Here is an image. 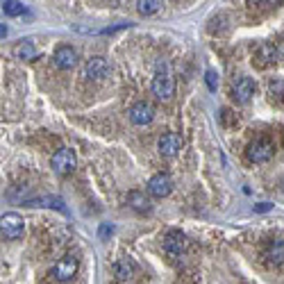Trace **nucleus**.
Instances as JSON below:
<instances>
[{
  "label": "nucleus",
  "instance_id": "obj_1",
  "mask_svg": "<svg viewBox=\"0 0 284 284\" xmlns=\"http://www.w3.org/2000/svg\"><path fill=\"white\" fill-rule=\"evenodd\" d=\"M50 166L57 175H68V173H73V168L78 166V157H75V152L71 148H59L52 155Z\"/></svg>",
  "mask_w": 284,
  "mask_h": 284
},
{
  "label": "nucleus",
  "instance_id": "obj_2",
  "mask_svg": "<svg viewBox=\"0 0 284 284\" xmlns=\"http://www.w3.org/2000/svg\"><path fill=\"white\" fill-rule=\"evenodd\" d=\"M23 218L18 216V214H14V212H7V214H2L0 216V237L2 239H18L23 234Z\"/></svg>",
  "mask_w": 284,
  "mask_h": 284
},
{
  "label": "nucleus",
  "instance_id": "obj_3",
  "mask_svg": "<svg viewBox=\"0 0 284 284\" xmlns=\"http://www.w3.org/2000/svg\"><path fill=\"white\" fill-rule=\"evenodd\" d=\"M152 94L162 102L171 100L173 94H175V80L171 78V73H157L152 78Z\"/></svg>",
  "mask_w": 284,
  "mask_h": 284
},
{
  "label": "nucleus",
  "instance_id": "obj_4",
  "mask_svg": "<svg viewBox=\"0 0 284 284\" xmlns=\"http://www.w3.org/2000/svg\"><path fill=\"white\" fill-rule=\"evenodd\" d=\"M273 152H275V145L268 139H257V141H252V143L248 145V159L255 162V164L268 162V159L273 157Z\"/></svg>",
  "mask_w": 284,
  "mask_h": 284
},
{
  "label": "nucleus",
  "instance_id": "obj_5",
  "mask_svg": "<svg viewBox=\"0 0 284 284\" xmlns=\"http://www.w3.org/2000/svg\"><path fill=\"white\" fill-rule=\"evenodd\" d=\"M171 191H173V180L166 173H157V175H152L148 180V193L152 198H166Z\"/></svg>",
  "mask_w": 284,
  "mask_h": 284
},
{
  "label": "nucleus",
  "instance_id": "obj_6",
  "mask_svg": "<svg viewBox=\"0 0 284 284\" xmlns=\"http://www.w3.org/2000/svg\"><path fill=\"white\" fill-rule=\"evenodd\" d=\"M255 89H257V84H255V80H252V78H239L237 82H234V87H232L234 100L241 102V105H245V102L255 95Z\"/></svg>",
  "mask_w": 284,
  "mask_h": 284
},
{
  "label": "nucleus",
  "instance_id": "obj_7",
  "mask_svg": "<svg viewBox=\"0 0 284 284\" xmlns=\"http://www.w3.org/2000/svg\"><path fill=\"white\" fill-rule=\"evenodd\" d=\"M75 273H78V259H75V255H64L59 259V264L55 266V271H52V275H55L59 282L73 280Z\"/></svg>",
  "mask_w": 284,
  "mask_h": 284
},
{
  "label": "nucleus",
  "instance_id": "obj_8",
  "mask_svg": "<svg viewBox=\"0 0 284 284\" xmlns=\"http://www.w3.org/2000/svg\"><path fill=\"white\" fill-rule=\"evenodd\" d=\"M130 121L134 123V125H148V123L155 118V109H152V105H148V102H134L132 107H130Z\"/></svg>",
  "mask_w": 284,
  "mask_h": 284
},
{
  "label": "nucleus",
  "instance_id": "obj_9",
  "mask_svg": "<svg viewBox=\"0 0 284 284\" xmlns=\"http://www.w3.org/2000/svg\"><path fill=\"white\" fill-rule=\"evenodd\" d=\"M164 250L171 252V255H180V252L187 248V237H184L182 230H168L166 234H164Z\"/></svg>",
  "mask_w": 284,
  "mask_h": 284
},
{
  "label": "nucleus",
  "instance_id": "obj_10",
  "mask_svg": "<svg viewBox=\"0 0 284 284\" xmlns=\"http://www.w3.org/2000/svg\"><path fill=\"white\" fill-rule=\"evenodd\" d=\"M55 66L61 68V71H71V68H75V64H78V52L73 50L71 46H59L55 50Z\"/></svg>",
  "mask_w": 284,
  "mask_h": 284
},
{
  "label": "nucleus",
  "instance_id": "obj_11",
  "mask_svg": "<svg viewBox=\"0 0 284 284\" xmlns=\"http://www.w3.org/2000/svg\"><path fill=\"white\" fill-rule=\"evenodd\" d=\"M107 73H109V64L102 57H91L87 61V66H84V75L89 80H102L107 78Z\"/></svg>",
  "mask_w": 284,
  "mask_h": 284
},
{
  "label": "nucleus",
  "instance_id": "obj_12",
  "mask_svg": "<svg viewBox=\"0 0 284 284\" xmlns=\"http://www.w3.org/2000/svg\"><path fill=\"white\" fill-rule=\"evenodd\" d=\"M180 150H182V139L175 132H168L159 139V152L164 157H175Z\"/></svg>",
  "mask_w": 284,
  "mask_h": 284
},
{
  "label": "nucleus",
  "instance_id": "obj_13",
  "mask_svg": "<svg viewBox=\"0 0 284 284\" xmlns=\"http://www.w3.org/2000/svg\"><path fill=\"white\" fill-rule=\"evenodd\" d=\"M266 257H268V262L275 264V266L284 264V239H275L273 243H271V248H268Z\"/></svg>",
  "mask_w": 284,
  "mask_h": 284
},
{
  "label": "nucleus",
  "instance_id": "obj_14",
  "mask_svg": "<svg viewBox=\"0 0 284 284\" xmlns=\"http://www.w3.org/2000/svg\"><path fill=\"white\" fill-rule=\"evenodd\" d=\"M128 205L132 207V209H137V212H148V209H150V200H148L145 193H141V191H132V193L128 195Z\"/></svg>",
  "mask_w": 284,
  "mask_h": 284
},
{
  "label": "nucleus",
  "instance_id": "obj_15",
  "mask_svg": "<svg viewBox=\"0 0 284 284\" xmlns=\"http://www.w3.org/2000/svg\"><path fill=\"white\" fill-rule=\"evenodd\" d=\"M16 57H18V59H25V61L37 59V46H34L30 39L21 41V44L16 46Z\"/></svg>",
  "mask_w": 284,
  "mask_h": 284
},
{
  "label": "nucleus",
  "instance_id": "obj_16",
  "mask_svg": "<svg viewBox=\"0 0 284 284\" xmlns=\"http://www.w3.org/2000/svg\"><path fill=\"white\" fill-rule=\"evenodd\" d=\"M134 271H137V266H134L132 259H121V262L116 264V278L118 280H130L134 275Z\"/></svg>",
  "mask_w": 284,
  "mask_h": 284
},
{
  "label": "nucleus",
  "instance_id": "obj_17",
  "mask_svg": "<svg viewBox=\"0 0 284 284\" xmlns=\"http://www.w3.org/2000/svg\"><path fill=\"white\" fill-rule=\"evenodd\" d=\"M162 0H139L137 2V9H139V14H143V16H150V14H155V11L162 9Z\"/></svg>",
  "mask_w": 284,
  "mask_h": 284
},
{
  "label": "nucleus",
  "instance_id": "obj_18",
  "mask_svg": "<svg viewBox=\"0 0 284 284\" xmlns=\"http://www.w3.org/2000/svg\"><path fill=\"white\" fill-rule=\"evenodd\" d=\"M268 95L275 100H284V78L268 80Z\"/></svg>",
  "mask_w": 284,
  "mask_h": 284
},
{
  "label": "nucleus",
  "instance_id": "obj_19",
  "mask_svg": "<svg viewBox=\"0 0 284 284\" xmlns=\"http://www.w3.org/2000/svg\"><path fill=\"white\" fill-rule=\"evenodd\" d=\"M2 11H5L7 16H21V14H25V5L23 2H18V0H5L2 2Z\"/></svg>",
  "mask_w": 284,
  "mask_h": 284
},
{
  "label": "nucleus",
  "instance_id": "obj_20",
  "mask_svg": "<svg viewBox=\"0 0 284 284\" xmlns=\"http://www.w3.org/2000/svg\"><path fill=\"white\" fill-rule=\"evenodd\" d=\"M44 205V207H57V209H61V212H66V207H64V202H61V198H37L34 200V205Z\"/></svg>",
  "mask_w": 284,
  "mask_h": 284
},
{
  "label": "nucleus",
  "instance_id": "obj_21",
  "mask_svg": "<svg viewBox=\"0 0 284 284\" xmlns=\"http://www.w3.org/2000/svg\"><path fill=\"white\" fill-rule=\"evenodd\" d=\"M205 82H207V87H209L212 91L218 89V75H216L214 71H207V73H205Z\"/></svg>",
  "mask_w": 284,
  "mask_h": 284
},
{
  "label": "nucleus",
  "instance_id": "obj_22",
  "mask_svg": "<svg viewBox=\"0 0 284 284\" xmlns=\"http://www.w3.org/2000/svg\"><path fill=\"white\" fill-rule=\"evenodd\" d=\"M271 209H273L271 202H259V205H255V212H271Z\"/></svg>",
  "mask_w": 284,
  "mask_h": 284
},
{
  "label": "nucleus",
  "instance_id": "obj_23",
  "mask_svg": "<svg viewBox=\"0 0 284 284\" xmlns=\"http://www.w3.org/2000/svg\"><path fill=\"white\" fill-rule=\"evenodd\" d=\"M107 234H112V225H102L100 228V237H107Z\"/></svg>",
  "mask_w": 284,
  "mask_h": 284
},
{
  "label": "nucleus",
  "instance_id": "obj_24",
  "mask_svg": "<svg viewBox=\"0 0 284 284\" xmlns=\"http://www.w3.org/2000/svg\"><path fill=\"white\" fill-rule=\"evenodd\" d=\"M280 187H282V193H284V178L280 180Z\"/></svg>",
  "mask_w": 284,
  "mask_h": 284
}]
</instances>
